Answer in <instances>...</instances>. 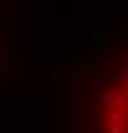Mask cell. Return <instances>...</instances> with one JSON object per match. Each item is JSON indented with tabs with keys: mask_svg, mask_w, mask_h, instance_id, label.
<instances>
[{
	"mask_svg": "<svg viewBox=\"0 0 128 133\" xmlns=\"http://www.w3.org/2000/svg\"><path fill=\"white\" fill-rule=\"evenodd\" d=\"M105 84L97 92V108L108 120V133H128V51L103 69Z\"/></svg>",
	"mask_w": 128,
	"mask_h": 133,
	"instance_id": "obj_1",
	"label": "cell"
}]
</instances>
